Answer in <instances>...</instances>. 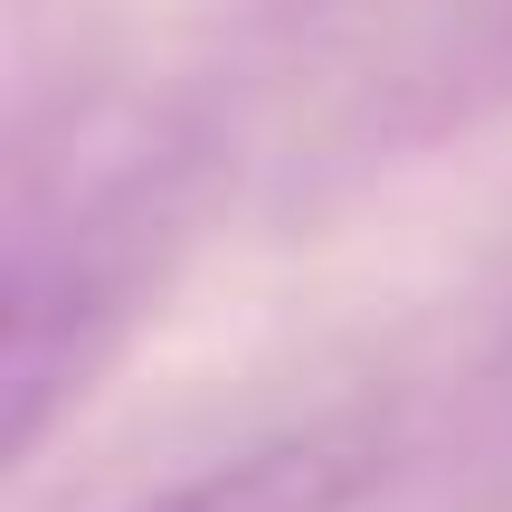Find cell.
<instances>
[{
  "instance_id": "obj_1",
  "label": "cell",
  "mask_w": 512,
  "mask_h": 512,
  "mask_svg": "<svg viewBox=\"0 0 512 512\" xmlns=\"http://www.w3.org/2000/svg\"><path fill=\"white\" fill-rule=\"evenodd\" d=\"M380 475V446L370 437H285V446H256L238 465H209L200 484L143 503V512H351Z\"/></svg>"
}]
</instances>
